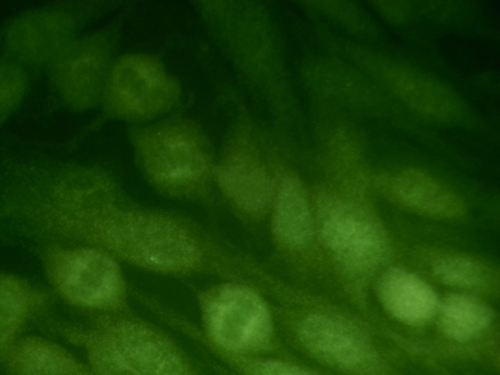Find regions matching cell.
<instances>
[{
	"instance_id": "2e32d148",
	"label": "cell",
	"mask_w": 500,
	"mask_h": 375,
	"mask_svg": "<svg viewBox=\"0 0 500 375\" xmlns=\"http://www.w3.org/2000/svg\"><path fill=\"white\" fill-rule=\"evenodd\" d=\"M434 273L442 282L455 287L470 288L483 281L480 268L474 262L457 256H447L436 263Z\"/></svg>"
},
{
	"instance_id": "7a4b0ae2",
	"label": "cell",
	"mask_w": 500,
	"mask_h": 375,
	"mask_svg": "<svg viewBox=\"0 0 500 375\" xmlns=\"http://www.w3.org/2000/svg\"><path fill=\"white\" fill-rule=\"evenodd\" d=\"M321 231L327 246L347 267L372 269L389 254L386 238L373 221L354 207L337 200L319 207Z\"/></svg>"
},
{
	"instance_id": "277c9868",
	"label": "cell",
	"mask_w": 500,
	"mask_h": 375,
	"mask_svg": "<svg viewBox=\"0 0 500 375\" xmlns=\"http://www.w3.org/2000/svg\"><path fill=\"white\" fill-rule=\"evenodd\" d=\"M109 43L99 33L76 39L50 64L52 82L74 105H89L103 95L113 61Z\"/></svg>"
},
{
	"instance_id": "9c48e42d",
	"label": "cell",
	"mask_w": 500,
	"mask_h": 375,
	"mask_svg": "<svg viewBox=\"0 0 500 375\" xmlns=\"http://www.w3.org/2000/svg\"><path fill=\"white\" fill-rule=\"evenodd\" d=\"M381 300L397 319L408 323H421L431 318L438 308L432 289L415 274L394 268L381 277L379 284Z\"/></svg>"
},
{
	"instance_id": "8fae6325",
	"label": "cell",
	"mask_w": 500,
	"mask_h": 375,
	"mask_svg": "<svg viewBox=\"0 0 500 375\" xmlns=\"http://www.w3.org/2000/svg\"><path fill=\"white\" fill-rule=\"evenodd\" d=\"M276 219L278 231L289 243L300 246L310 240L312 232L310 210L294 181H287L280 191Z\"/></svg>"
},
{
	"instance_id": "30bf717a",
	"label": "cell",
	"mask_w": 500,
	"mask_h": 375,
	"mask_svg": "<svg viewBox=\"0 0 500 375\" xmlns=\"http://www.w3.org/2000/svg\"><path fill=\"white\" fill-rule=\"evenodd\" d=\"M443 332L459 341L472 339L483 332L491 321L488 310L477 299L463 294L446 297L439 308Z\"/></svg>"
},
{
	"instance_id": "4fadbf2b",
	"label": "cell",
	"mask_w": 500,
	"mask_h": 375,
	"mask_svg": "<svg viewBox=\"0 0 500 375\" xmlns=\"http://www.w3.org/2000/svg\"><path fill=\"white\" fill-rule=\"evenodd\" d=\"M121 342L115 352V360L133 372L167 374L178 371V361L162 346L146 337L130 335Z\"/></svg>"
},
{
	"instance_id": "e0dca14e",
	"label": "cell",
	"mask_w": 500,
	"mask_h": 375,
	"mask_svg": "<svg viewBox=\"0 0 500 375\" xmlns=\"http://www.w3.org/2000/svg\"><path fill=\"white\" fill-rule=\"evenodd\" d=\"M28 78L23 68L15 62H1L0 69L1 106L4 110L16 105L27 86Z\"/></svg>"
},
{
	"instance_id": "5bb4252c",
	"label": "cell",
	"mask_w": 500,
	"mask_h": 375,
	"mask_svg": "<svg viewBox=\"0 0 500 375\" xmlns=\"http://www.w3.org/2000/svg\"><path fill=\"white\" fill-rule=\"evenodd\" d=\"M398 191L410 207L429 213L443 214L451 206L448 192L420 171L409 170L401 179Z\"/></svg>"
},
{
	"instance_id": "ac0fdd59",
	"label": "cell",
	"mask_w": 500,
	"mask_h": 375,
	"mask_svg": "<svg viewBox=\"0 0 500 375\" xmlns=\"http://www.w3.org/2000/svg\"><path fill=\"white\" fill-rule=\"evenodd\" d=\"M254 372L262 375H306L309 374L303 369L279 361H266L254 367Z\"/></svg>"
},
{
	"instance_id": "ba28073f",
	"label": "cell",
	"mask_w": 500,
	"mask_h": 375,
	"mask_svg": "<svg viewBox=\"0 0 500 375\" xmlns=\"http://www.w3.org/2000/svg\"><path fill=\"white\" fill-rule=\"evenodd\" d=\"M62 277L68 292L86 304L109 301L119 289V275L114 263L94 250H82L73 254L66 263Z\"/></svg>"
},
{
	"instance_id": "6da1fadb",
	"label": "cell",
	"mask_w": 500,
	"mask_h": 375,
	"mask_svg": "<svg viewBox=\"0 0 500 375\" xmlns=\"http://www.w3.org/2000/svg\"><path fill=\"white\" fill-rule=\"evenodd\" d=\"M180 85L154 56L123 55L113 61L103 96L112 111L125 118H151L178 100Z\"/></svg>"
},
{
	"instance_id": "3957f363",
	"label": "cell",
	"mask_w": 500,
	"mask_h": 375,
	"mask_svg": "<svg viewBox=\"0 0 500 375\" xmlns=\"http://www.w3.org/2000/svg\"><path fill=\"white\" fill-rule=\"evenodd\" d=\"M208 319L214 339L232 350L259 348L269 340L271 332L269 311L252 291L239 286L227 287L210 303Z\"/></svg>"
},
{
	"instance_id": "5b68a950",
	"label": "cell",
	"mask_w": 500,
	"mask_h": 375,
	"mask_svg": "<svg viewBox=\"0 0 500 375\" xmlns=\"http://www.w3.org/2000/svg\"><path fill=\"white\" fill-rule=\"evenodd\" d=\"M75 23L64 12H31L16 19L6 34V43L19 60L49 64L76 39Z\"/></svg>"
},
{
	"instance_id": "7c38bea8",
	"label": "cell",
	"mask_w": 500,
	"mask_h": 375,
	"mask_svg": "<svg viewBox=\"0 0 500 375\" xmlns=\"http://www.w3.org/2000/svg\"><path fill=\"white\" fill-rule=\"evenodd\" d=\"M392 78L396 89L413 106L426 111L451 106V94L440 82L410 67L394 70Z\"/></svg>"
},
{
	"instance_id": "8992f818",
	"label": "cell",
	"mask_w": 500,
	"mask_h": 375,
	"mask_svg": "<svg viewBox=\"0 0 500 375\" xmlns=\"http://www.w3.org/2000/svg\"><path fill=\"white\" fill-rule=\"evenodd\" d=\"M306 347L325 361L348 369L365 367L373 359L367 341L355 328L324 315L306 318L300 328Z\"/></svg>"
},
{
	"instance_id": "9a60e30c",
	"label": "cell",
	"mask_w": 500,
	"mask_h": 375,
	"mask_svg": "<svg viewBox=\"0 0 500 375\" xmlns=\"http://www.w3.org/2000/svg\"><path fill=\"white\" fill-rule=\"evenodd\" d=\"M222 177L227 188L245 207L258 208L266 203L270 187L258 168L238 166L224 169Z\"/></svg>"
},
{
	"instance_id": "52a82bcc",
	"label": "cell",
	"mask_w": 500,
	"mask_h": 375,
	"mask_svg": "<svg viewBox=\"0 0 500 375\" xmlns=\"http://www.w3.org/2000/svg\"><path fill=\"white\" fill-rule=\"evenodd\" d=\"M149 131L142 145L146 167L171 181H184L203 168V159L188 134V128L170 126Z\"/></svg>"
}]
</instances>
